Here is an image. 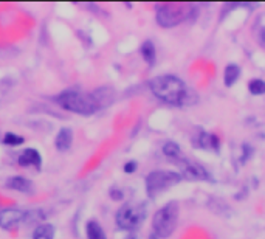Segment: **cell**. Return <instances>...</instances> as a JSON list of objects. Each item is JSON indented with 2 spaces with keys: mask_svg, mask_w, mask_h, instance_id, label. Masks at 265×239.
<instances>
[{
  "mask_svg": "<svg viewBox=\"0 0 265 239\" xmlns=\"http://www.w3.org/2000/svg\"><path fill=\"white\" fill-rule=\"evenodd\" d=\"M41 163H42V157L41 154L33 149V147H28L24 152L20 154L19 157V165L20 166H36V168H41Z\"/></svg>",
  "mask_w": 265,
  "mask_h": 239,
  "instance_id": "8fae6325",
  "label": "cell"
},
{
  "mask_svg": "<svg viewBox=\"0 0 265 239\" xmlns=\"http://www.w3.org/2000/svg\"><path fill=\"white\" fill-rule=\"evenodd\" d=\"M110 194H112L115 199H120V197H121V192H118V191H113V192H110Z\"/></svg>",
  "mask_w": 265,
  "mask_h": 239,
  "instance_id": "44dd1931",
  "label": "cell"
},
{
  "mask_svg": "<svg viewBox=\"0 0 265 239\" xmlns=\"http://www.w3.org/2000/svg\"><path fill=\"white\" fill-rule=\"evenodd\" d=\"M163 154L171 158V160H174V162H178L180 158H183L185 155H183L181 149H180V146L174 142H168L163 144Z\"/></svg>",
  "mask_w": 265,
  "mask_h": 239,
  "instance_id": "5bb4252c",
  "label": "cell"
},
{
  "mask_svg": "<svg viewBox=\"0 0 265 239\" xmlns=\"http://www.w3.org/2000/svg\"><path fill=\"white\" fill-rule=\"evenodd\" d=\"M146 218V207L143 203L128 202L117 213V225L123 230H135Z\"/></svg>",
  "mask_w": 265,
  "mask_h": 239,
  "instance_id": "8992f818",
  "label": "cell"
},
{
  "mask_svg": "<svg viewBox=\"0 0 265 239\" xmlns=\"http://www.w3.org/2000/svg\"><path fill=\"white\" fill-rule=\"evenodd\" d=\"M25 142V139L22 135H17V134H11V132H8V134H5V137H3V143H6V144H11V146H19V144H22Z\"/></svg>",
  "mask_w": 265,
  "mask_h": 239,
  "instance_id": "d6986e66",
  "label": "cell"
},
{
  "mask_svg": "<svg viewBox=\"0 0 265 239\" xmlns=\"http://www.w3.org/2000/svg\"><path fill=\"white\" fill-rule=\"evenodd\" d=\"M25 211L17 208H5L0 211V227L5 230H14L25 221Z\"/></svg>",
  "mask_w": 265,
  "mask_h": 239,
  "instance_id": "ba28073f",
  "label": "cell"
},
{
  "mask_svg": "<svg viewBox=\"0 0 265 239\" xmlns=\"http://www.w3.org/2000/svg\"><path fill=\"white\" fill-rule=\"evenodd\" d=\"M195 146L203 147V149H210V151H217L219 146H221V140L219 137L210 132H205V131H199V135L194 139Z\"/></svg>",
  "mask_w": 265,
  "mask_h": 239,
  "instance_id": "9c48e42d",
  "label": "cell"
},
{
  "mask_svg": "<svg viewBox=\"0 0 265 239\" xmlns=\"http://www.w3.org/2000/svg\"><path fill=\"white\" fill-rule=\"evenodd\" d=\"M151 92L161 101L172 106H183L191 102V90L176 75H160L149 83Z\"/></svg>",
  "mask_w": 265,
  "mask_h": 239,
  "instance_id": "6da1fadb",
  "label": "cell"
},
{
  "mask_svg": "<svg viewBox=\"0 0 265 239\" xmlns=\"http://www.w3.org/2000/svg\"><path fill=\"white\" fill-rule=\"evenodd\" d=\"M140 51H141L143 59H144L149 65H152V64L155 62V47H154V44H152L151 41L143 42Z\"/></svg>",
  "mask_w": 265,
  "mask_h": 239,
  "instance_id": "e0dca14e",
  "label": "cell"
},
{
  "mask_svg": "<svg viewBox=\"0 0 265 239\" xmlns=\"http://www.w3.org/2000/svg\"><path fill=\"white\" fill-rule=\"evenodd\" d=\"M54 227L51 224H41L33 232V239H53Z\"/></svg>",
  "mask_w": 265,
  "mask_h": 239,
  "instance_id": "9a60e30c",
  "label": "cell"
},
{
  "mask_svg": "<svg viewBox=\"0 0 265 239\" xmlns=\"http://www.w3.org/2000/svg\"><path fill=\"white\" fill-rule=\"evenodd\" d=\"M194 13L192 3H163L157 6V22L163 28H172L177 27L181 22L188 20Z\"/></svg>",
  "mask_w": 265,
  "mask_h": 239,
  "instance_id": "3957f363",
  "label": "cell"
},
{
  "mask_svg": "<svg viewBox=\"0 0 265 239\" xmlns=\"http://www.w3.org/2000/svg\"><path fill=\"white\" fill-rule=\"evenodd\" d=\"M181 176L180 173H174V171H165V169H158L149 173L146 177V192L147 196L154 199L160 196L161 192H165L171 187H174L180 184Z\"/></svg>",
  "mask_w": 265,
  "mask_h": 239,
  "instance_id": "5b68a950",
  "label": "cell"
},
{
  "mask_svg": "<svg viewBox=\"0 0 265 239\" xmlns=\"http://www.w3.org/2000/svg\"><path fill=\"white\" fill-rule=\"evenodd\" d=\"M178 213H180V207L176 200L163 205V207L154 214V219H152L154 235L160 239L169 238L172 233H174L176 227H177Z\"/></svg>",
  "mask_w": 265,
  "mask_h": 239,
  "instance_id": "277c9868",
  "label": "cell"
},
{
  "mask_svg": "<svg viewBox=\"0 0 265 239\" xmlns=\"http://www.w3.org/2000/svg\"><path fill=\"white\" fill-rule=\"evenodd\" d=\"M240 76V67L236 64H229L225 68V73H223V83L226 87H231L234 86V83L239 79Z\"/></svg>",
  "mask_w": 265,
  "mask_h": 239,
  "instance_id": "4fadbf2b",
  "label": "cell"
},
{
  "mask_svg": "<svg viewBox=\"0 0 265 239\" xmlns=\"http://www.w3.org/2000/svg\"><path fill=\"white\" fill-rule=\"evenodd\" d=\"M248 90L251 95H264L265 94V81H262V79H251L248 83Z\"/></svg>",
  "mask_w": 265,
  "mask_h": 239,
  "instance_id": "ac0fdd59",
  "label": "cell"
},
{
  "mask_svg": "<svg viewBox=\"0 0 265 239\" xmlns=\"http://www.w3.org/2000/svg\"><path fill=\"white\" fill-rule=\"evenodd\" d=\"M73 143V132L68 128H62L56 135V147L59 151H68Z\"/></svg>",
  "mask_w": 265,
  "mask_h": 239,
  "instance_id": "7c38bea8",
  "label": "cell"
},
{
  "mask_svg": "<svg viewBox=\"0 0 265 239\" xmlns=\"http://www.w3.org/2000/svg\"><path fill=\"white\" fill-rule=\"evenodd\" d=\"M128 239H136V238L133 235H131V236H128Z\"/></svg>",
  "mask_w": 265,
  "mask_h": 239,
  "instance_id": "7402d4cb",
  "label": "cell"
},
{
  "mask_svg": "<svg viewBox=\"0 0 265 239\" xmlns=\"http://www.w3.org/2000/svg\"><path fill=\"white\" fill-rule=\"evenodd\" d=\"M86 233L88 239H107L106 233L102 230V227L96 221H90L86 225Z\"/></svg>",
  "mask_w": 265,
  "mask_h": 239,
  "instance_id": "2e32d148",
  "label": "cell"
},
{
  "mask_svg": "<svg viewBox=\"0 0 265 239\" xmlns=\"http://www.w3.org/2000/svg\"><path fill=\"white\" fill-rule=\"evenodd\" d=\"M176 165L180 166L181 169V179L185 177L188 180H210V174L200 163L197 162H189L186 157L180 158L178 162H176Z\"/></svg>",
  "mask_w": 265,
  "mask_h": 239,
  "instance_id": "52a82bcc",
  "label": "cell"
},
{
  "mask_svg": "<svg viewBox=\"0 0 265 239\" xmlns=\"http://www.w3.org/2000/svg\"><path fill=\"white\" fill-rule=\"evenodd\" d=\"M6 188L30 194V192H33V190H34V185L31 180H28L25 177H11L6 180Z\"/></svg>",
  "mask_w": 265,
  "mask_h": 239,
  "instance_id": "30bf717a",
  "label": "cell"
},
{
  "mask_svg": "<svg viewBox=\"0 0 265 239\" xmlns=\"http://www.w3.org/2000/svg\"><path fill=\"white\" fill-rule=\"evenodd\" d=\"M56 102L62 109L79 113V115H91V113H95L98 109H101L93 94H87L76 89L64 90L62 94L56 96Z\"/></svg>",
  "mask_w": 265,
  "mask_h": 239,
  "instance_id": "7a4b0ae2",
  "label": "cell"
},
{
  "mask_svg": "<svg viewBox=\"0 0 265 239\" xmlns=\"http://www.w3.org/2000/svg\"><path fill=\"white\" fill-rule=\"evenodd\" d=\"M136 169V162H129L124 165V171L126 173H133V171Z\"/></svg>",
  "mask_w": 265,
  "mask_h": 239,
  "instance_id": "ffe728a7",
  "label": "cell"
}]
</instances>
